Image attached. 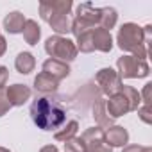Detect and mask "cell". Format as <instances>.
I'll return each mask as SVG.
<instances>
[{
  "instance_id": "cell-26",
  "label": "cell",
  "mask_w": 152,
  "mask_h": 152,
  "mask_svg": "<svg viewBox=\"0 0 152 152\" xmlns=\"http://www.w3.org/2000/svg\"><path fill=\"white\" fill-rule=\"evenodd\" d=\"M11 109V104L6 97V88H0V118H2L7 111Z\"/></svg>"
},
{
  "instance_id": "cell-30",
  "label": "cell",
  "mask_w": 152,
  "mask_h": 152,
  "mask_svg": "<svg viewBox=\"0 0 152 152\" xmlns=\"http://www.w3.org/2000/svg\"><path fill=\"white\" fill-rule=\"evenodd\" d=\"M86 152H113V148H111L109 145L102 143V145H99V147H95V148H88Z\"/></svg>"
},
{
  "instance_id": "cell-10",
  "label": "cell",
  "mask_w": 152,
  "mask_h": 152,
  "mask_svg": "<svg viewBox=\"0 0 152 152\" xmlns=\"http://www.w3.org/2000/svg\"><path fill=\"white\" fill-rule=\"evenodd\" d=\"M104 141L111 148H115V147H125L129 143V132L122 125H111L109 129L104 131Z\"/></svg>"
},
{
  "instance_id": "cell-28",
  "label": "cell",
  "mask_w": 152,
  "mask_h": 152,
  "mask_svg": "<svg viewBox=\"0 0 152 152\" xmlns=\"http://www.w3.org/2000/svg\"><path fill=\"white\" fill-rule=\"evenodd\" d=\"M7 79H9V70L0 64V88H4L7 84Z\"/></svg>"
},
{
  "instance_id": "cell-7",
  "label": "cell",
  "mask_w": 152,
  "mask_h": 152,
  "mask_svg": "<svg viewBox=\"0 0 152 152\" xmlns=\"http://www.w3.org/2000/svg\"><path fill=\"white\" fill-rule=\"evenodd\" d=\"M73 4L72 0H41L39 2V16L43 22H48L59 15H70Z\"/></svg>"
},
{
  "instance_id": "cell-17",
  "label": "cell",
  "mask_w": 152,
  "mask_h": 152,
  "mask_svg": "<svg viewBox=\"0 0 152 152\" xmlns=\"http://www.w3.org/2000/svg\"><path fill=\"white\" fill-rule=\"evenodd\" d=\"M34 66H36V59L31 52H20L15 59V68L22 75H29L34 70Z\"/></svg>"
},
{
  "instance_id": "cell-2",
  "label": "cell",
  "mask_w": 152,
  "mask_h": 152,
  "mask_svg": "<svg viewBox=\"0 0 152 152\" xmlns=\"http://www.w3.org/2000/svg\"><path fill=\"white\" fill-rule=\"evenodd\" d=\"M116 45L120 50L129 52V56H134L141 61H147L148 57V50H147L145 38H143V27H140L138 23H132V22L124 23L118 29Z\"/></svg>"
},
{
  "instance_id": "cell-31",
  "label": "cell",
  "mask_w": 152,
  "mask_h": 152,
  "mask_svg": "<svg viewBox=\"0 0 152 152\" xmlns=\"http://www.w3.org/2000/svg\"><path fill=\"white\" fill-rule=\"evenodd\" d=\"M6 52H7V41H6V38L2 36V32H0V57H2Z\"/></svg>"
},
{
  "instance_id": "cell-14",
  "label": "cell",
  "mask_w": 152,
  "mask_h": 152,
  "mask_svg": "<svg viewBox=\"0 0 152 152\" xmlns=\"http://www.w3.org/2000/svg\"><path fill=\"white\" fill-rule=\"evenodd\" d=\"M57 88H59V83L45 72H39L34 77V90L38 93H43V95L54 93V91H57Z\"/></svg>"
},
{
  "instance_id": "cell-5",
  "label": "cell",
  "mask_w": 152,
  "mask_h": 152,
  "mask_svg": "<svg viewBox=\"0 0 152 152\" xmlns=\"http://www.w3.org/2000/svg\"><path fill=\"white\" fill-rule=\"evenodd\" d=\"M116 73L120 79H143L150 73L148 63L134 56H122L116 61Z\"/></svg>"
},
{
  "instance_id": "cell-1",
  "label": "cell",
  "mask_w": 152,
  "mask_h": 152,
  "mask_svg": "<svg viewBox=\"0 0 152 152\" xmlns=\"http://www.w3.org/2000/svg\"><path fill=\"white\" fill-rule=\"evenodd\" d=\"M31 118L34 125L41 131H57L66 122V111L50 97H36L31 104Z\"/></svg>"
},
{
  "instance_id": "cell-13",
  "label": "cell",
  "mask_w": 152,
  "mask_h": 152,
  "mask_svg": "<svg viewBox=\"0 0 152 152\" xmlns=\"http://www.w3.org/2000/svg\"><path fill=\"white\" fill-rule=\"evenodd\" d=\"M93 118L97 122V125L100 129H109L113 125V118L109 116L107 113V107H106V99H97L95 104H93Z\"/></svg>"
},
{
  "instance_id": "cell-15",
  "label": "cell",
  "mask_w": 152,
  "mask_h": 152,
  "mask_svg": "<svg viewBox=\"0 0 152 152\" xmlns=\"http://www.w3.org/2000/svg\"><path fill=\"white\" fill-rule=\"evenodd\" d=\"M2 25H4L6 32H9V34H22L23 25H25V16L20 11H11L9 15H6Z\"/></svg>"
},
{
  "instance_id": "cell-27",
  "label": "cell",
  "mask_w": 152,
  "mask_h": 152,
  "mask_svg": "<svg viewBox=\"0 0 152 152\" xmlns=\"http://www.w3.org/2000/svg\"><path fill=\"white\" fill-rule=\"evenodd\" d=\"M122 152H152V147H141V145H125Z\"/></svg>"
},
{
  "instance_id": "cell-22",
  "label": "cell",
  "mask_w": 152,
  "mask_h": 152,
  "mask_svg": "<svg viewBox=\"0 0 152 152\" xmlns=\"http://www.w3.org/2000/svg\"><path fill=\"white\" fill-rule=\"evenodd\" d=\"M118 91L125 95V99L129 100V104H131V109H132V111H136V109H138V107L141 106V99H140V93H138V90H136V88L122 84Z\"/></svg>"
},
{
  "instance_id": "cell-20",
  "label": "cell",
  "mask_w": 152,
  "mask_h": 152,
  "mask_svg": "<svg viewBox=\"0 0 152 152\" xmlns=\"http://www.w3.org/2000/svg\"><path fill=\"white\" fill-rule=\"evenodd\" d=\"M99 11H100L99 27L111 32V29H113V27L116 25V22H118V13H116V9L107 6V7H99Z\"/></svg>"
},
{
  "instance_id": "cell-25",
  "label": "cell",
  "mask_w": 152,
  "mask_h": 152,
  "mask_svg": "<svg viewBox=\"0 0 152 152\" xmlns=\"http://www.w3.org/2000/svg\"><path fill=\"white\" fill-rule=\"evenodd\" d=\"M136 111H138V116H140L141 122L152 124V107H150V104H143V106H140Z\"/></svg>"
},
{
  "instance_id": "cell-9",
  "label": "cell",
  "mask_w": 152,
  "mask_h": 152,
  "mask_svg": "<svg viewBox=\"0 0 152 152\" xmlns=\"http://www.w3.org/2000/svg\"><path fill=\"white\" fill-rule=\"evenodd\" d=\"M31 95H32L31 88L25 86V84H20V83H16V84L6 88V97H7L11 107H20V106H23V104L31 99Z\"/></svg>"
},
{
  "instance_id": "cell-21",
  "label": "cell",
  "mask_w": 152,
  "mask_h": 152,
  "mask_svg": "<svg viewBox=\"0 0 152 152\" xmlns=\"http://www.w3.org/2000/svg\"><path fill=\"white\" fill-rule=\"evenodd\" d=\"M52 31L56 32V36H63V34H68L70 32V27H72V20L68 15H59V16H54L47 22Z\"/></svg>"
},
{
  "instance_id": "cell-29",
  "label": "cell",
  "mask_w": 152,
  "mask_h": 152,
  "mask_svg": "<svg viewBox=\"0 0 152 152\" xmlns=\"http://www.w3.org/2000/svg\"><path fill=\"white\" fill-rule=\"evenodd\" d=\"M150 88H152V83H147L145 88H143V93H140V99L145 104H150Z\"/></svg>"
},
{
  "instance_id": "cell-6",
  "label": "cell",
  "mask_w": 152,
  "mask_h": 152,
  "mask_svg": "<svg viewBox=\"0 0 152 152\" xmlns=\"http://www.w3.org/2000/svg\"><path fill=\"white\" fill-rule=\"evenodd\" d=\"M95 81H97V84L100 86V91H102L104 95H107V97L118 93L120 86L124 84L122 79L118 77L116 70H113V68H100V70L97 72V75H95Z\"/></svg>"
},
{
  "instance_id": "cell-16",
  "label": "cell",
  "mask_w": 152,
  "mask_h": 152,
  "mask_svg": "<svg viewBox=\"0 0 152 152\" xmlns=\"http://www.w3.org/2000/svg\"><path fill=\"white\" fill-rule=\"evenodd\" d=\"M77 131H79V122L77 120H68V122H64V125H61L54 132V140L64 143V141H68V140L77 136Z\"/></svg>"
},
{
  "instance_id": "cell-3",
  "label": "cell",
  "mask_w": 152,
  "mask_h": 152,
  "mask_svg": "<svg viewBox=\"0 0 152 152\" xmlns=\"http://www.w3.org/2000/svg\"><path fill=\"white\" fill-rule=\"evenodd\" d=\"M99 20H100L99 7H93V4H90V2H83V4L77 6V9H75V18L72 20L70 32L75 38H79L81 34L97 29Z\"/></svg>"
},
{
  "instance_id": "cell-24",
  "label": "cell",
  "mask_w": 152,
  "mask_h": 152,
  "mask_svg": "<svg viewBox=\"0 0 152 152\" xmlns=\"http://www.w3.org/2000/svg\"><path fill=\"white\" fill-rule=\"evenodd\" d=\"M88 148H86V145H84V141L81 140V138H72V140H68V141H64V152H86Z\"/></svg>"
},
{
  "instance_id": "cell-18",
  "label": "cell",
  "mask_w": 152,
  "mask_h": 152,
  "mask_svg": "<svg viewBox=\"0 0 152 152\" xmlns=\"http://www.w3.org/2000/svg\"><path fill=\"white\" fill-rule=\"evenodd\" d=\"M81 140L84 141L86 148H95V147L106 143L104 141V129H100V127H90V129H86L83 132Z\"/></svg>"
},
{
  "instance_id": "cell-4",
  "label": "cell",
  "mask_w": 152,
  "mask_h": 152,
  "mask_svg": "<svg viewBox=\"0 0 152 152\" xmlns=\"http://www.w3.org/2000/svg\"><path fill=\"white\" fill-rule=\"evenodd\" d=\"M45 52L50 56V59H57L63 63H72L75 57H77V47H75V41H72L70 38L64 36H50L45 41Z\"/></svg>"
},
{
  "instance_id": "cell-23",
  "label": "cell",
  "mask_w": 152,
  "mask_h": 152,
  "mask_svg": "<svg viewBox=\"0 0 152 152\" xmlns=\"http://www.w3.org/2000/svg\"><path fill=\"white\" fill-rule=\"evenodd\" d=\"M75 47H77V52H83V54H90L93 52V39H91V31L90 32H84L81 34L79 38H75Z\"/></svg>"
},
{
  "instance_id": "cell-19",
  "label": "cell",
  "mask_w": 152,
  "mask_h": 152,
  "mask_svg": "<svg viewBox=\"0 0 152 152\" xmlns=\"http://www.w3.org/2000/svg\"><path fill=\"white\" fill-rule=\"evenodd\" d=\"M23 39L27 45H38L39 38H41V27L38 25L36 20H25V25H23Z\"/></svg>"
},
{
  "instance_id": "cell-33",
  "label": "cell",
  "mask_w": 152,
  "mask_h": 152,
  "mask_svg": "<svg viewBox=\"0 0 152 152\" xmlns=\"http://www.w3.org/2000/svg\"><path fill=\"white\" fill-rule=\"evenodd\" d=\"M0 152H11L9 148H6V147H0Z\"/></svg>"
},
{
  "instance_id": "cell-11",
  "label": "cell",
  "mask_w": 152,
  "mask_h": 152,
  "mask_svg": "<svg viewBox=\"0 0 152 152\" xmlns=\"http://www.w3.org/2000/svg\"><path fill=\"white\" fill-rule=\"evenodd\" d=\"M43 72L45 73H48L50 77H54L57 83L59 81H63V79H66L68 75H70V66L66 64V63H63V61H57V59H47L45 63H43Z\"/></svg>"
},
{
  "instance_id": "cell-32",
  "label": "cell",
  "mask_w": 152,
  "mask_h": 152,
  "mask_svg": "<svg viewBox=\"0 0 152 152\" xmlns=\"http://www.w3.org/2000/svg\"><path fill=\"white\" fill-rule=\"evenodd\" d=\"M39 152H59V150H57L56 145H45V147H41Z\"/></svg>"
},
{
  "instance_id": "cell-8",
  "label": "cell",
  "mask_w": 152,
  "mask_h": 152,
  "mask_svg": "<svg viewBox=\"0 0 152 152\" xmlns=\"http://www.w3.org/2000/svg\"><path fill=\"white\" fill-rule=\"evenodd\" d=\"M106 107H107V113H109V116L115 120V118H120V116H124V115H127V113H131L132 109H131V104H129V100L125 99V95L124 93H115V95H111L107 100H106Z\"/></svg>"
},
{
  "instance_id": "cell-12",
  "label": "cell",
  "mask_w": 152,
  "mask_h": 152,
  "mask_svg": "<svg viewBox=\"0 0 152 152\" xmlns=\"http://www.w3.org/2000/svg\"><path fill=\"white\" fill-rule=\"evenodd\" d=\"M91 39H93V48L99 52H111L113 48V36L106 29H93L91 31Z\"/></svg>"
}]
</instances>
